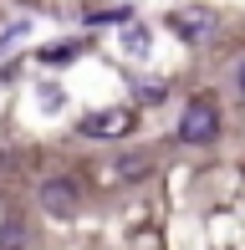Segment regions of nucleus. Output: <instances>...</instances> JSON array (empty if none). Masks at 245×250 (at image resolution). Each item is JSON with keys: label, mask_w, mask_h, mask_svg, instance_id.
Returning a JSON list of instances; mask_svg holds the SVG:
<instances>
[{"label": "nucleus", "mask_w": 245, "mask_h": 250, "mask_svg": "<svg viewBox=\"0 0 245 250\" xmlns=\"http://www.w3.org/2000/svg\"><path fill=\"white\" fill-rule=\"evenodd\" d=\"M215 133H220V107L209 97H194L179 118V138L184 143H215Z\"/></svg>", "instance_id": "f257e3e1"}, {"label": "nucleus", "mask_w": 245, "mask_h": 250, "mask_svg": "<svg viewBox=\"0 0 245 250\" xmlns=\"http://www.w3.org/2000/svg\"><path fill=\"white\" fill-rule=\"evenodd\" d=\"M122 133H133L128 107H102V112H87L82 118V138H122Z\"/></svg>", "instance_id": "f03ea898"}, {"label": "nucleus", "mask_w": 245, "mask_h": 250, "mask_svg": "<svg viewBox=\"0 0 245 250\" xmlns=\"http://www.w3.org/2000/svg\"><path fill=\"white\" fill-rule=\"evenodd\" d=\"M215 10H204V5H189V10H179V16H174V31H179V36L189 41V46H204L209 36H215Z\"/></svg>", "instance_id": "7ed1b4c3"}, {"label": "nucleus", "mask_w": 245, "mask_h": 250, "mask_svg": "<svg viewBox=\"0 0 245 250\" xmlns=\"http://www.w3.org/2000/svg\"><path fill=\"white\" fill-rule=\"evenodd\" d=\"M41 209L46 214H57V220H72L77 214V184L72 179H46V184H41Z\"/></svg>", "instance_id": "20e7f679"}, {"label": "nucleus", "mask_w": 245, "mask_h": 250, "mask_svg": "<svg viewBox=\"0 0 245 250\" xmlns=\"http://www.w3.org/2000/svg\"><path fill=\"white\" fill-rule=\"evenodd\" d=\"M143 168H148V158H143V153H133V158H118V174H122V179H143Z\"/></svg>", "instance_id": "39448f33"}, {"label": "nucleus", "mask_w": 245, "mask_h": 250, "mask_svg": "<svg viewBox=\"0 0 245 250\" xmlns=\"http://www.w3.org/2000/svg\"><path fill=\"white\" fill-rule=\"evenodd\" d=\"M20 240H26L20 225H0V250H20Z\"/></svg>", "instance_id": "423d86ee"}, {"label": "nucleus", "mask_w": 245, "mask_h": 250, "mask_svg": "<svg viewBox=\"0 0 245 250\" xmlns=\"http://www.w3.org/2000/svg\"><path fill=\"white\" fill-rule=\"evenodd\" d=\"M138 97H143V102H163V82H143Z\"/></svg>", "instance_id": "0eeeda50"}, {"label": "nucleus", "mask_w": 245, "mask_h": 250, "mask_svg": "<svg viewBox=\"0 0 245 250\" xmlns=\"http://www.w3.org/2000/svg\"><path fill=\"white\" fill-rule=\"evenodd\" d=\"M77 46H57V51H41V62H72Z\"/></svg>", "instance_id": "6e6552de"}, {"label": "nucleus", "mask_w": 245, "mask_h": 250, "mask_svg": "<svg viewBox=\"0 0 245 250\" xmlns=\"http://www.w3.org/2000/svg\"><path fill=\"white\" fill-rule=\"evenodd\" d=\"M128 51H148V31H128Z\"/></svg>", "instance_id": "1a4fd4ad"}, {"label": "nucleus", "mask_w": 245, "mask_h": 250, "mask_svg": "<svg viewBox=\"0 0 245 250\" xmlns=\"http://www.w3.org/2000/svg\"><path fill=\"white\" fill-rule=\"evenodd\" d=\"M240 97H245V66H240Z\"/></svg>", "instance_id": "9d476101"}]
</instances>
